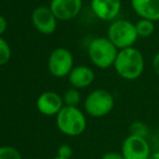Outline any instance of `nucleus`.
I'll list each match as a JSON object with an SVG mask.
<instances>
[{
    "label": "nucleus",
    "instance_id": "6ab92c4d",
    "mask_svg": "<svg viewBox=\"0 0 159 159\" xmlns=\"http://www.w3.org/2000/svg\"><path fill=\"white\" fill-rule=\"evenodd\" d=\"M71 155H73V148L69 145L63 144L59 147L57 149V156L64 159H70Z\"/></svg>",
    "mask_w": 159,
    "mask_h": 159
},
{
    "label": "nucleus",
    "instance_id": "7ed1b4c3",
    "mask_svg": "<svg viewBox=\"0 0 159 159\" xmlns=\"http://www.w3.org/2000/svg\"><path fill=\"white\" fill-rule=\"evenodd\" d=\"M118 51L119 50L109 41L107 37H98L89 44L88 54L94 66L101 69H106L114 66Z\"/></svg>",
    "mask_w": 159,
    "mask_h": 159
},
{
    "label": "nucleus",
    "instance_id": "ddd939ff",
    "mask_svg": "<svg viewBox=\"0 0 159 159\" xmlns=\"http://www.w3.org/2000/svg\"><path fill=\"white\" fill-rule=\"evenodd\" d=\"M131 7L141 19L159 21V0H131Z\"/></svg>",
    "mask_w": 159,
    "mask_h": 159
},
{
    "label": "nucleus",
    "instance_id": "f257e3e1",
    "mask_svg": "<svg viewBox=\"0 0 159 159\" xmlns=\"http://www.w3.org/2000/svg\"><path fill=\"white\" fill-rule=\"evenodd\" d=\"M115 70L122 79L135 80L142 76L145 68L144 57L134 47L118 51L117 57L114 63Z\"/></svg>",
    "mask_w": 159,
    "mask_h": 159
},
{
    "label": "nucleus",
    "instance_id": "2eb2a0df",
    "mask_svg": "<svg viewBox=\"0 0 159 159\" xmlns=\"http://www.w3.org/2000/svg\"><path fill=\"white\" fill-rule=\"evenodd\" d=\"M63 101L65 106H75L78 107L80 101H81V95L78 89L71 88L68 89L63 95Z\"/></svg>",
    "mask_w": 159,
    "mask_h": 159
},
{
    "label": "nucleus",
    "instance_id": "20e7f679",
    "mask_svg": "<svg viewBox=\"0 0 159 159\" xmlns=\"http://www.w3.org/2000/svg\"><path fill=\"white\" fill-rule=\"evenodd\" d=\"M107 38L118 50L131 48L139 38L135 24L128 20H115L107 30Z\"/></svg>",
    "mask_w": 159,
    "mask_h": 159
},
{
    "label": "nucleus",
    "instance_id": "b1692460",
    "mask_svg": "<svg viewBox=\"0 0 159 159\" xmlns=\"http://www.w3.org/2000/svg\"><path fill=\"white\" fill-rule=\"evenodd\" d=\"M53 159H64V158H61V157H59V156H57V157H54Z\"/></svg>",
    "mask_w": 159,
    "mask_h": 159
},
{
    "label": "nucleus",
    "instance_id": "39448f33",
    "mask_svg": "<svg viewBox=\"0 0 159 159\" xmlns=\"http://www.w3.org/2000/svg\"><path fill=\"white\" fill-rule=\"evenodd\" d=\"M115 107V98L105 89H96L87 95L84 111L93 118H103L109 115Z\"/></svg>",
    "mask_w": 159,
    "mask_h": 159
},
{
    "label": "nucleus",
    "instance_id": "dca6fc26",
    "mask_svg": "<svg viewBox=\"0 0 159 159\" xmlns=\"http://www.w3.org/2000/svg\"><path fill=\"white\" fill-rule=\"evenodd\" d=\"M0 159H22V156L15 147L0 146Z\"/></svg>",
    "mask_w": 159,
    "mask_h": 159
},
{
    "label": "nucleus",
    "instance_id": "9d476101",
    "mask_svg": "<svg viewBox=\"0 0 159 159\" xmlns=\"http://www.w3.org/2000/svg\"><path fill=\"white\" fill-rule=\"evenodd\" d=\"M82 0H51L50 10L57 20L68 21L79 14Z\"/></svg>",
    "mask_w": 159,
    "mask_h": 159
},
{
    "label": "nucleus",
    "instance_id": "aec40b11",
    "mask_svg": "<svg viewBox=\"0 0 159 159\" xmlns=\"http://www.w3.org/2000/svg\"><path fill=\"white\" fill-rule=\"evenodd\" d=\"M101 159H125L121 153H117V152H107L102 156Z\"/></svg>",
    "mask_w": 159,
    "mask_h": 159
},
{
    "label": "nucleus",
    "instance_id": "4be33fe9",
    "mask_svg": "<svg viewBox=\"0 0 159 159\" xmlns=\"http://www.w3.org/2000/svg\"><path fill=\"white\" fill-rule=\"evenodd\" d=\"M153 68L155 70L156 75L159 77V52L156 53V55L153 59Z\"/></svg>",
    "mask_w": 159,
    "mask_h": 159
},
{
    "label": "nucleus",
    "instance_id": "0eeeda50",
    "mask_svg": "<svg viewBox=\"0 0 159 159\" xmlns=\"http://www.w3.org/2000/svg\"><path fill=\"white\" fill-rule=\"evenodd\" d=\"M48 67L54 77L63 78L70 74L74 68V57L69 50L57 48L52 51L49 57Z\"/></svg>",
    "mask_w": 159,
    "mask_h": 159
},
{
    "label": "nucleus",
    "instance_id": "1a4fd4ad",
    "mask_svg": "<svg viewBox=\"0 0 159 159\" xmlns=\"http://www.w3.org/2000/svg\"><path fill=\"white\" fill-rule=\"evenodd\" d=\"M91 9L101 21L114 22L121 10V0H91Z\"/></svg>",
    "mask_w": 159,
    "mask_h": 159
},
{
    "label": "nucleus",
    "instance_id": "f8f14e48",
    "mask_svg": "<svg viewBox=\"0 0 159 159\" xmlns=\"http://www.w3.org/2000/svg\"><path fill=\"white\" fill-rule=\"evenodd\" d=\"M95 79V74L92 68L84 65H79L73 68L68 75V80L75 89H84L90 87Z\"/></svg>",
    "mask_w": 159,
    "mask_h": 159
},
{
    "label": "nucleus",
    "instance_id": "f3484780",
    "mask_svg": "<svg viewBox=\"0 0 159 159\" xmlns=\"http://www.w3.org/2000/svg\"><path fill=\"white\" fill-rule=\"evenodd\" d=\"M11 57V49L8 42L0 37V65H4L10 61Z\"/></svg>",
    "mask_w": 159,
    "mask_h": 159
},
{
    "label": "nucleus",
    "instance_id": "6e6552de",
    "mask_svg": "<svg viewBox=\"0 0 159 159\" xmlns=\"http://www.w3.org/2000/svg\"><path fill=\"white\" fill-rule=\"evenodd\" d=\"M57 17L48 7H38L34 10L32 21L35 27L43 35H51L57 30Z\"/></svg>",
    "mask_w": 159,
    "mask_h": 159
},
{
    "label": "nucleus",
    "instance_id": "412c9836",
    "mask_svg": "<svg viewBox=\"0 0 159 159\" xmlns=\"http://www.w3.org/2000/svg\"><path fill=\"white\" fill-rule=\"evenodd\" d=\"M7 27H8V23H7L6 17L0 15V37L7 30Z\"/></svg>",
    "mask_w": 159,
    "mask_h": 159
},
{
    "label": "nucleus",
    "instance_id": "9b49d317",
    "mask_svg": "<svg viewBox=\"0 0 159 159\" xmlns=\"http://www.w3.org/2000/svg\"><path fill=\"white\" fill-rule=\"evenodd\" d=\"M37 108L44 116L57 115L64 107L63 96L53 91H47L39 95L37 98Z\"/></svg>",
    "mask_w": 159,
    "mask_h": 159
},
{
    "label": "nucleus",
    "instance_id": "f03ea898",
    "mask_svg": "<svg viewBox=\"0 0 159 159\" xmlns=\"http://www.w3.org/2000/svg\"><path fill=\"white\" fill-rule=\"evenodd\" d=\"M57 126L67 136H78L87 129V118L78 107L64 106L57 115Z\"/></svg>",
    "mask_w": 159,
    "mask_h": 159
},
{
    "label": "nucleus",
    "instance_id": "5701e85b",
    "mask_svg": "<svg viewBox=\"0 0 159 159\" xmlns=\"http://www.w3.org/2000/svg\"><path fill=\"white\" fill-rule=\"evenodd\" d=\"M148 159H159V151L152 153V155L149 156V158H148Z\"/></svg>",
    "mask_w": 159,
    "mask_h": 159
},
{
    "label": "nucleus",
    "instance_id": "4468645a",
    "mask_svg": "<svg viewBox=\"0 0 159 159\" xmlns=\"http://www.w3.org/2000/svg\"><path fill=\"white\" fill-rule=\"evenodd\" d=\"M135 28L139 37L147 38L153 35L154 32H155V24L149 20L140 19L135 23Z\"/></svg>",
    "mask_w": 159,
    "mask_h": 159
},
{
    "label": "nucleus",
    "instance_id": "a211bd4d",
    "mask_svg": "<svg viewBox=\"0 0 159 159\" xmlns=\"http://www.w3.org/2000/svg\"><path fill=\"white\" fill-rule=\"evenodd\" d=\"M146 132H147V127L143 122H134L131 126V133L130 134H135V135L144 136L145 138Z\"/></svg>",
    "mask_w": 159,
    "mask_h": 159
},
{
    "label": "nucleus",
    "instance_id": "423d86ee",
    "mask_svg": "<svg viewBox=\"0 0 159 159\" xmlns=\"http://www.w3.org/2000/svg\"><path fill=\"white\" fill-rule=\"evenodd\" d=\"M120 153L125 159H148L152 155L151 145L146 138L130 134L124 140Z\"/></svg>",
    "mask_w": 159,
    "mask_h": 159
}]
</instances>
